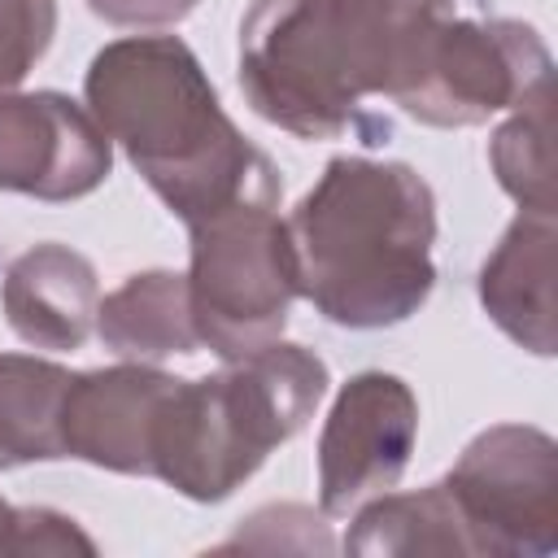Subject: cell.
<instances>
[{
	"instance_id": "cell-1",
	"label": "cell",
	"mask_w": 558,
	"mask_h": 558,
	"mask_svg": "<svg viewBox=\"0 0 558 558\" xmlns=\"http://www.w3.org/2000/svg\"><path fill=\"white\" fill-rule=\"evenodd\" d=\"M83 96L100 131L183 227L240 201L279 205L275 161L222 113L205 65L179 35L105 44L87 65Z\"/></svg>"
},
{
	"instance_id": "cell-2",
	"label": "cell",
	"mask_w": 558,
	"mask_h": 558,
	"mask_svg": "<svg viewBox=\"0 0 558 558\" xmlns=\"http://www.w3.org/2000/svg\"><path fill=\"white\" fill-rule=\"evenodd\" d=\"M288 235L301 296L336 327H397L436 288V196L405 161L331 157Z\"/></svg>"
},
{
	"instance_id": "cell-3",
	"label": "cell",
	"mask_w": 558,
	"mask_h": 558,
	"mask_svg": "<svg viewBox=\"0 0 558 558\" xmlns=\"http://www.w3.org/2000/svg\"><path fill=\"white\" fill-rule=\"evenodd\" d=\"M327 362L305 344L270 340L214 375L179 379L153 427V475L187 501L231 497L327 392Z\"/></svg>"
},
{
	"instance_id": "cell-4",
	"label": "cell",
	"mask_w": 558,
	"mask_h": 558,
	"mask_svg": "<svg viewBox=\"0 0 558 558\" xmlns=\"http://www.w3.org/2000/svg\"><path fill=\"white\" fill-rule=\"evenodd\" d=\"M187 305L196 340L222 362H240L283 336L301 296L288 218L279 205L240 201L187 227Z\"/></svg>"
},
{
	"instance_id": "cell-5",
	"label": "cell",
	"mask_w": 558,
	"mask_h": 558,
	"mask_svg": "<svg viewBox=\"0 0 558 558\" xmlns=\"http://www.w3.org/2000/svg\"><path fill=\"white\" fill-rule=\"evenodd\" d=\"M240 92L257 118L296 140H340L366 126L331 0H253L240 22Z\"/></svg>"
},
{
	"instance_id": "cell-6",
	"label": "cell",
	"mask_w": 558,
	"mask_h": 558,
	"mask_svg": "<svg viewBox=\"0 0 558 558\" xmlns=\"http://www.w3.org/2000/svg\"><path fill=\"white\" fill-rule=\"evenodd\" d=\"M471 558H549L558 549V445L527 423L484 427L440 480Z\"/></svg>"
},
{
	"instance_id": "cell-7",
	"label": "cell",
	"mask_w": 558,
	"mask_h": 558,
	"mask_svg": "<svg viewBox=\"0 0 558 558\" xmlns=\"http://www.w3.org/2000/svg\"><path fill=\"white\" fill-rule=\"evenodd\" d=\"M545 83H554V61L527 22L453 13L401 109L427 126H480Z\"/></svg>"
},
{
	"instance_id": "cell-8",
	"label": "cell",
	"mask_w": 558,
	"mask_h": 558,
	"mask_svg": "<svg viewBox=\"0 0 558 558\" xmlns=\"http://www.w3.org/2000/svg\"><path fill=\"white\" fill-rule=\"evenodd\" d=\"M418 436V401L401 375L357 371L340 384L318 432V510L349 514L397 488Z\"/></svg>"
},
{
	"instance_id": "cell-9",
	"label": "cell",
	"mask_w": 558,
	"mask_h": 558,
	"mask_svg": "<svg viewBox=\"0 0 558 558\" xmlns=\"http://www.w3.org/2000/svg\"><path fill=\"white\" fill-rule=\"evenodd\" d=\"M113 170V140L65 92L0 96V192L78 201Z\"/></svg>"
},
{
	"instance_id": "cell-10",
	"label": "cell",
	"mask_w": 558,
	"mask_h": 558,
	"mask_svg": "<svg viewBox=\"0 0 558 558\" xmlns=\"http://www.w3.org/2000/svg\"><path fill=\"white\" fill-rule=\"evenodd\" d=\"M179 375L153 362H118L70 375L61 401V449L118 475H153V427Z\"/></svg>"
},
{
	"instance_id": "cell-11",
	"label": "cell",
	"mask_w": 558,
	"mask_h": 558,
	"mask_svg": "<svg viewBox=\"0 0 558 558\" xmlns=\"http://www.w3.org/2000/svg\"><path fill=\"white\" fill-rule=\"evenodd\" d=\"M453 13V0H331V26L353 92L401 105Z\"/></svg>"
},
{
	"instance_id": "cell-12",
	"label": "cell",
	"mask_w": 558,
	"mask_h": 558,
	"mask_svg": "<svg viewBox=\"0 0 558 558\" xmlns=\"http://www.w3.org/2000/svg\"><path fill=\"white\" fill-rule=\"evenodd\" d=\"M0 305L9 327L35 349H83L96 331L100 283L96 266L57 240L17 253L0 283Z\"/></svg>"
},
{
	"instance_id": "cell-13",
	"label": "cell",
	"mask_w": 558,
	"mask_h": 558,
	"mask_svg": "<svg viewBox=\"0 0 558 558\" xmlns=\"http://www.w3.org/2000/svg\"><path fill=\"white\" fill-rule=\"evenodd\" d=\"M554 244L558 227L554 214H527L506 227L488 262L480 266V305L484 314L527 353L554 357Z\"/></svg>"
},
{
	"instance_id": "cell-14",
	"label": "cell",
	"mask_w": 558,
	"mask_h": 558,
	"mask_svg": "<svg viewBox=\"0 0 558 558\" xmlns=\"http://www.w3.org/2000/svg\"><path fill=\"white\" fill-rule=\"evenodd\" d=\"M96 336L126 362H161L196 353V327L187 305V275L140 270L96 305Z\"/></svg>"
},
{
	"instance_id": "cell-15",
	"label": "cell",
	"mask_w": 558,
	"mask_h": 558,
	"mask_svg": "<svg viewBox=\"0 0 558 558\" xmlns=\"http://www.w3.org/2000/svg\"><path fill=\"white\" fill-rule=\"evenodd\" d=\"M344 554H453L471 558L466 527L445 493L427 484L418 493H375L357 506L344 532Z\"/></svg>"
},
{
	"instance_id": "cell-16",
	"label": "cell",
	"mask_w": 558,
	"mask_h": 558,
	"mask_svg": "<svg viewBox=\"0 0 558 558\" xmlns=\"http://www.w3.org/2000/svg\"><path fill=\"white\" fill-rule=\"evenodd\" d=\"M70 371L31 353H0V471L65 458L61 401Z\"/></svg>"
},
{
	"instance_id": "cell-17",
	"label": "cell",
	"mask_w": 558,
	"mask_h": 558,
	"mask_svg": "<svg viewBox=\"0 0 558 558\" xmlns=\"http://www.w3.org/2000/svg\"><path fill=\"white\" fill-rule=\"evenodd\" d=\"M501 192L527 214H554V83L536 87L488 140Z\"/></svg>"
},
{
	"instance_id": "cell-18",
	"label": "cell",
	"mask_w": 558,
	"mask_h": 558,
	"mask_svg": "<svg viewBox=\"0 0 558 558\" xmlns=\"http://www.w3.org/2000/svg\"><path fill=\"white\" fill-rule=\"evenodd\" d=\"M57 35V0H0V96L13 92Z\"/></svg>"
},
{
	"instance_id": "cell-19",
	"label": "cell",
	"mask_w": 558,
	"mask_h": 558,
	"mask_svg": "<svg viewBox=\"0 0 558 558\" xmlns=\"http://www.w3.org/2000/svg\"><path fill=\"white\" fill-rule=\"evenodd\" d=\"M0 554H96V541L61 510L9 506L0 497Z\"/></svg>"
},
{
	"instance_id": "cell-20",
	"label": "cell",
	"mask_w": 558,
	"mask_h": 558,
	"mask_svg": "<svg viewBox=\"0 0 558 558\" xmlns=\"http://www.w3.org/2000/svg\"><path fill=\"white\" fill-rule=\"evenodd\" d=\"M201 0H87V9L96 17H105L109 26H135V31H153V26H174L183 22Z\"/></svg>"
}]
</instances>
